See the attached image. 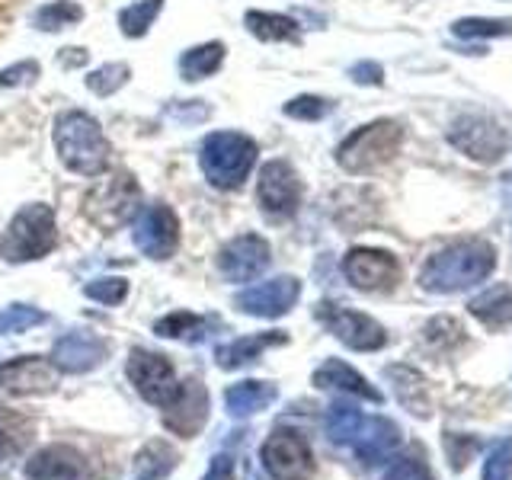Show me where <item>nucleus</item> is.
Listing matches in <instances>:
<instances>
[{"mask_svg":"<svg viewBox=\"0 0 512 480\" xmlns=\"http://www.w3.org/2000/svg\"><path fill=\"white\" fill-rule=\"evenodd\" d=\"M496 266L493 247L484 240H464V244L445 247L436 256H429L423 272H420V285L426 292H439V295H452L461 288H471L477 282H484Z\"/></svg>","mask_w":512,"mask_h":480,"instance_id":"obj_1","label":"nucleus"},{"mask_svg":"<svg viewBox=\"0 0 512 480\" xmlns=\"http://www.w3.org/2000/svg\"><path fill=\"white\" fill-rule=\"evenodd\" d=\"M55 148H58L61 164L80 176H100L109 167V157H112V148L100 122L87 116L84 109H68L58 116Z\"/></svg>","mask_w":512,"mask_h":480,"instance_id":"obj_2","label":"nucleus"},{"mask_svg":"<svg viewBox=\"0 0 512 480\" xmlns=\"http://www.w3.org/2000/svg\"><path fill=\"white\" fill-rule=\"evenodd\" d=\"M256 141L240 132H212L199 148V167L215 189L244 186L256 164Z\"/></svg>","mask_w":512,"mask_h":480,"instance_id":"obj_3","label":"nucleus"},{"mask_svg":"<svg viewBox=\"0 0 512 480\" xmlns=\"http://www.w3.org/2000/svg\"><path fill=\"white\" fill-rule=\"evenodd\" d=\"M58 244V228H55V215L45 202H32L13 215L7 224L4 237H0V256L7 263H29V260H42L55 250Z\"/></svg>","mask_w":512,"mask_h":480,"instance_id":"obj_4","label":"nucleus"},{"mask_svg":"<svg viewBox=\"0 0 512 480\" xmlns=\"http://www.w3.org/2000/svg\"><path fill=\"white\" fill-rule=\"evenodd\" d=\"M404 144V128L391 119H378L356 128L336 148V164L346 173H375L384 164H391L394 154Z\"/></svg>","mask_w":512,"mask_h":480,"instance_id":"obj_5","label":"nucleus"},{"mask_svg":"<svg viewBox=\"0 0 512 480\" xmlns=\"http://www.w3.org/2000/svg\"><path fill=\"white\" fill-rule=\"evenodd\" d=\"M138 208H141V192L128 173L112 176V180H106L103 186H96L84 202L87 218L103 234H112V231L125 228L128 221H135Z\"/></svg>","mask_w":512,"mask_h":480,"instance_id":"obj_6","label":"nucleus"},{"mask_svg":"<svg viewBox=\"0 0 512 480\" xmlns=\"http://www.w3.org/2000/svg\"><path fill=\"white\" fill-rule=\"evenodd\" d=\"M256 202L269 221H285L301 205V183L288 160H269L256 180Z\"/></svg>","mask_w":512,"mask_h":480,"instance_id":"obj_7","label":"nucleus"},{"mask_svg":"<svg viewBox=\"0 0 512 480\" xmlns=\"http://www.w3.org/2000/svg\"><path fill=\"white\" fill-rule=\"evenodd\" d=\"M448 141H452L464 157L477 160V164H496V160L506 154L503 128L487 116H477V112L458 116L452 128H448Z\"/></svg>","mask_w":512,"mask_h":480,"instance_id":"obj_8","label":"nucleus"},{"mask_svg":"<svg viewBox=\"0 0 512 480\" xmlns=\"http://www.w3.org/2000/svg\"><path fill=\"white\" fill-rule=\"evenodd\" d=\"M135 247L151 260H170L180 247V221L170 205H148L135 215Z\"/></svg>","mask_w":512,"mask_h":480,"instance_id":"obj_9","label":"nucleus"},{"mask_svg":"<svg viewBox=\"0 0 512 480\" xmlns=\"http://www.w3.org/2000/svg\"><path fill=\"white\" fill-rule=\"evenodd\" d=\"M263 464L276 480H308L314 471V455L298 432H272L263 442Z\"/></svg>","mask_w":512,"mask_h":480,"instance_id":"obj_10","label":"nucleus"},{"mask_svg":"<svg viewBox=\"0 0 512 480\" xmlns=\"http://www.w3.org/2000/svg\"><path fill=\"white\" fill-rule=\"evenodd\" d=\"M343 272L359 292H388V288H394L400 279V263L388 250L356 247L346 253Z\"/></svg>","mask_w":512,"mask_h":480,"instance_id":"obj_11","label":"nucleus"},{"mask_svg":"<svg viewBox=\"0 0 512 480\" xmlns=\"http://www.w3.org/2000/svg\"><path fill=\"white\" fill-rule=\"evenodd\" d=\"M164 426L180 439H192L208 420V391L199 378H186L183 384H176L173 397L167 400Z\"/></svg>","mask_w":512,"mask_h":480,"instance_id":"obj_12","label":"nucleus"},{"mask_svg":"<svg viewBox=\"0 0 512 480\" xmlns=\"http://www.w3.org/2000/svg\"><path fill=\"white\" fill-rule=\"evenodd\" d=\"M320 317H324V324L330 327V333L336 336V340L346 343L349 349H356V352H375V349H381L384 343H388V333H384V327L368 314L336 308V304H324Z\"/></svg>","mask_w":512,"mask_h":480,"instance_id":"obj_13","label":"nucleus"},{"mask_svg":"<svg viewBox=\"0 0 512 480\" xmlns=\"http://www.w3.org/2000/svg\"><path fill=\"white\" fill-rule=\"evenodd\" d=\"M269 244L260 234H240L221 247L218 269L228 282H253L269 266Z\"/></svg>","mask_w":512,"mask_h":480,"instance_id":"obj_14","label":"nucleus"},{"mask_svg":"<svg viewBox=\"0 0 512 480\" xmlns=\"http://www.w3.org/2000/svg\"><path fill=\"white\" fill-rule=\"evenodd\" d=\"M128 378H132L138 394L144 400H151V404H167L176 391L173 365L160 352L132 349V356H128Z\"/></svg>","mask_w":512,"mask_h":480,"instance_id":"obj_15","label":"nucleus"},{"mask_svg":"<svg viewBox=\"0 0 512 480\" xmlns=\"http://www.w3.org/2000/svg\"><path fill=\"white\" fill-rule=\"evenodd\" d=\"M298 298H301V282L295 276H279L240 292L234 304L253 317H282L295 308Z\"/></svg>","mask_w":512,"mask_h":480,"instance_id":"obj_16","label":"nucleus"},{"mask_svg":"<svg viewBox=\"0 0 512 480\" xmlns=\"http://www.w3.org/2000/svg\"><path fill=\"white\" fill-rule=\"evenodd\" d=\"M109 356V343L100 340V336L93 333H68L61 336L52 349V362L61 372H71V375H80V372H90V368L103 365Z\"/></svg>","mask_w":512,"mask_h":480,"instance_id":"obj_17","label":"nucleus"},{"mask_svg":"<svg viewBox=\"0 0 512 480\" xmlns=\"http://www.w3.org/2000/svg\"><path fill=\"white\" fill-rule=\"evenodd\" d=\"M55 368L39 356H23L0 365V388L10 394H48L55 388Z\"/></svg>","mask_w":512,"mask_h":480,"instance_id":"obj_18","label":"nucleus"},{"mask_svg":"<svg viewBox=\"0 0 512 480\" xmlns=\"http://www.w3.org/2000/svg\"><path fill=\"white\" fill-rule=\"evenodd\" d=\"M26 477L29 480H84L87 461L68 445H48L39 455H32V461H26Z\"/></svg>","mask_w":512,"mask_h":480,"instance_id":"obj_19","label":"nucleus"},{"mask_svg":"<svg viewBox=\"0 0 512 480\" xmlns=\"http://www.w3.org/2000/svg\"><path fill=\"white\" fill-rule=\"evenodd\" d=\"M400 442V429L384 420V416H375V420H365L359 436L352 439V448H356V455L365 461V464H378L388 458Z\"/></svg>","mask_w":512,"mask_h":480,"instance_id":"obj_20","label":"nucleus"},{"mask_svg":"<svg viewBox=\"0 0 512 480\" xmlns=\"http://www.w3.org/2000/svg\"><path fill=\"white\" fill-rule=\"evenodd\" d=\"M314 384H317V388H327V391H346V394L372 400V404H381V391L372 388V384H368L356 372V368H349L340 359H327L324 365H320L317 372H314Z\"/></svg>","mask_w":512,"mask_h":480,"instance_id":"obj_21","label":"nucleus"},{"mask_svg":"<svg viewBox=\"0 0 512 480\" xmlns=\"http://www.w3.org/2000/svg\"><path fill=\"white\" fill-rule=\"evenodd\" d=\"M276 394V384L269 381H240L224 391V407H228L231 416H253L266 410L276 400Z\"/></svg>","mask_w":512,"mask_h":480,"instance_id":"obj_22","label":"nucleus"},{"mask_svg":"<svg viewBox=\"0 0 512 480\" xmlns=\"http://www.w3.org/2000/svg\"><path fill=\"white\" fill-rule=\"evenodd\" d=\"M32 436H36V426H32L29 416L23 410L0 404V458L10 461L16 455H23Z\"/></svg>","mask_w":512,"mask_h":480,"instance_id":"obj_23","label":"nucleus"},{"mask_svg":"<svg viewBox=\"0 0 512 480\" xmlns=\"http://www.w3.org/2000/svg\"><path fill=\"white\" fill-rule=\"evenodd\" d=\"M285 343V333H263V336H240V340L228 343V346H218L215 359L221 368H240L253 359H260V352L269 346H279Z\"/></svg>","mask_w":512,"mask_h":480,"instance_id":"obj_24","label":"nucleus"},{"mask_svg":"<svg viewBox=\"0 0 512 480\" xmlns=\"http://www.w3.org/2000/svg\"><path fill=\"white\" fill-rule=\"evenodd\" d=\"M247 29L253 32L256 39L263 42H301V29L292 16H282V13H263V10H250L244 16Z\"/></svg>","mask_w":512,"mask_h":480,"instance_id":"obj_25","label":"nucleus"},{"mask_svg":"<svg viewBox=\"0 0 512 480\" xmlns=\"http://www.w3.org/2000/svg\"><path fill=\"white\" fill-rule=\"evenodd\" d=\"M468 308H471V314L480 320V324H487V327H506L509 320H512V288L496 285V288H490V292L477 295L468 304Z\"/></svg>","mask_w":512,"mask_h":480,"instance_id":"obj_26","label":"nucleus"},{"mask_svg":"<svg viewBox=\"0 0 512 480\" xmlns=\"http://www.w3.org/2000/svg\"><path fill=\"white\" fill-rule=\"evenodd\" d=\"M176 468V452L167 442H148L135 458V471L128 480H164Z\"/></svg>","mask_w":512,"mask_h":480,"instance_id":"obj_27","label":"nucleus"},{"mask_svg":"<svg viewBox=\"0 0 512 480\" xmlns=\"http://www.w3.org/2000/svg\"><path fill=\"white\" fill-rule=\"evenodd\" d=\"M388 378L394 381V391H397V400L404 407H410L416 416H429V397H426V384L423 378L413 372L407 365H391L388 368Z\"/></svg>","mask_w":512,"mask_h":480,"instance_id":"obj_28","label":"nucleus"},{"mask_svg":"<svg viewBox=\"0 0 512 480\" xmlns=\"http://www.w3.org/2000/svg\"><path fill=\"white\" fill-rule=\"evenodd\" d=\"M224 52H228V48H224L221 42H205V45H196V48H189V52H183V58H180L183 80L212 77L224 64Z\"/></svg>","mask_w":512,"mask_h":480,"instance_id":"obj_29","label":"nucleus"},{"mask_svg":"<svg viewBox=\"0 0 512 480\" xmlns=\"http://www.w3.org/2000/svg\"><path fill=\"white\" fill-rule=\"evenodd\" d=\"M154 333L164 336V340H186V343H199L205 340L208 333V320L189 314V311H176V314H167L160 317L154 324Z\"/></svg>","mask_w":512,"mask_h":480,"instance_id":"obj_30","label":"nucleus"},{"mask_svg":"<svg viewBox=\"0 0 512 480\" xmlns=\"http://www.w3.org/2000/svg\"><path fill=\"white\" fill-rule=\"evenodd\" d=\"M362 413L352 407V404H333L327 410V436L330 442L336 445H346L359 436V429H362Z\"/></svg>","mask_w":512,"mask_h":480,"instance_id":"obj_31","label":"nucleus"},{"mask_svg":"<svg viewBox=\"0 0 512 480\" xmlns=\"http://www.w3.org/2000/svg\"><path fill=\"white\" fill-rule=\"evenodd\" d=\"M164 10V0H138V4L132 7H125L119 13V26L128 39H138L144 36V32L151 29V23L157 20V13Z\"/></svg>","mask_w":512,"mask_h":480,"instance_id":"obj_32","label":"nucleus"},{"mask_svg":"<svg viewBox=\"0 0 512 480\" xmlns=\"http://www.w3.org/2000/svg\"><path fill=\"white\" fill-rule=\"evenodd\" d=\"M80 20H84V7L74 4V0H55V4L42 7L36 16H32L36 29H45V32H58V29L74 26Z\"/></svg>","mask_w":512,"mask_h":480,"instance_id":"obj_33","label":"nucleus"},{"mask_svg":"<svg viewBox=\"0 0 512 480\" xmlns=\"http://www.w3.org/2000/svg\"><path fill=\"white\" fill-rule=\"evenodd\" d=\"M128 80V64H103L87 77V90L96 96H112Z\"/></svg>","mask_w":512,"mask_h":480,"instance_id":"obj_34","label":"nucleus"},{"mask_svg":"<svg viewBox=\"0 0 512 480\" xmlns=\"http://www.w3.org/2000/svg\"><path fill=\"white\" fill-rule=\"evenodd\" d=\"M45 320L42 311L29 308V304H13V308L0 311V336L4 333H26L29 327H39Z\"/></svg>","mask_w":512,"mask_h":480,"instance_id":"obj_35","label":"nucleus"},{"mask_svg":"<svg viewBox=\"0 0 512 480\" xmlns=\"http://www.w3.org/2000/svg\"><path fill=\"white\" fill-rule=\"evenodd\" d=\"M484 480H512V439L490 445L484 461Z\"/></svg>","mask_w":512,"mask_h":480,"instance_id":"obj_36","label":"nucleus"},{"mask_svg":"<svg viewBox=\"0 0 512 480\" xmlns=\"http://www.w3.org/2000/svg\"><path fill=\"white\" fill-rule=\"evenodd\" d=\"M458 39H490V36H509L512 20H458L452 26Z\"/></svg>","mask_w":512,"mask_h":480,"instance_id":"obj_37","label":"nucleus"},{"mask_svg":"<svg viewBox=\"0 0 512 480\" xmlns=\"http://www.w3.org/2000/svg\"><path fill=\"white\" fill-rule=\"evenodd\" d=\"M333 103L330 100H320V96H298V100L285 103V116L288 119H298V122H317L330 116Z\"/></svg>","mask_w":512,"mask_h":480,"instance_id":"obj_38","label":"nucleus"},{"mask_svg":"<svg viewBox=\"0 0 512 480\" xmlns=\"http://www.w3.org/2000/svg\"><path fill=\"white\" fill-rule=\"evenodd\" d=\"M84 292H87V298L100 301V304H119L128 295V282L122 276H103V279H93Z\"/></svg>","mask_w":512,"mask_h":480,"instance_id":"obj_39","label":"nucleus"},{"mask_svg":"<svg viewBox=\"0 0 512 480\" xmlns=\"http://www.w3.org/2000/svg\"><path fill=\"white\" fill-rule=\"evenodd\" d=\"M384 480H436L432 471L426 468V461L420 458H400L391 464V471L384 474Z\"/></svg>","mask_w":512,"mask_h":480,"instance_id":"obj_40","label":"nucleus"},{"mask_svg":"<svg viewBox=\"0 0 512 480\" xmlns=\"http://www.w3.org/2000/svg\"><path fill=\"white\" fill-rule=\"evenodd\" d=\"M445 452H448V461H452V468L458 471L477 452V442L471 436H455V432H445Z\"/></svg>","mask_w":512,"mask_h":480,"instance_id":"obj_41","label":"nucleus"},{"mask_svg":"<svg viewBox=\"0 0 512 480\" xmlns=\"http://www.w3.org/2000/svg\"><path fill=\"white\" fill-rule=\"evenodd\" d=\"M39 74V64L36 61H23L16 64V68H7L4 74H0V87H13V84H32Z\"/></svg>","mask_w":512,"mask_h":480,"instance_id":"obj_42","label":"nucleus"},{"mask_svg":"<svg viewBox=\"0 0 512 480\" xmlns=\"http://www.w3.org/2000/svg\"><path fill=\"white\" fill-rule=\"evenodd\" d=\"M202 480H234V464H231V458L228 455H218Z\"/></svg>","mask_w":512,"mask_h":480,"instance_id":"obj_43","label":"nucleus"},{"mask_svg":"<svg viewBox=\"0 0 512 480\" xmlns=\"http://www.w3.org/2000/svg\"><path fill=\"white\" fill-rule=\"evenodd\" d=\"M352 77H356L359 84H381V68L372 61H365V64H356V68H352Z\"/></svg>","mask_w":512,"mask_h":480,"instance_id":"obj_44","label":"nucleus"},{"mask_svg":"<svg viewBox=\"0 0 512 480\" xmlns=\"http://www.w3.org/2000/svg\"><path fill=\"white\" fill-rule=\"evenodd\" d=\"M74 55H61V64L64 68H74V64H84L87 61V55H84V48H71Z\"/></svg>","mask_w":512,"mask_h":480,"instance_id":"obj_45","label":"nucleus"}]
</instances>
